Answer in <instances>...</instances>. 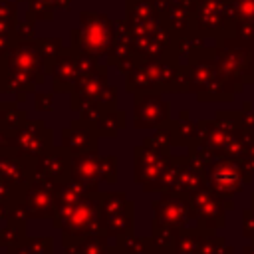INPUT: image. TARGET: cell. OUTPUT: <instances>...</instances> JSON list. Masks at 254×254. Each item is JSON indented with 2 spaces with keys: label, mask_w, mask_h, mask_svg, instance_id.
Listing matches in <instances>:
<instances>
[{
  "label": "cell",
  "mask_w": 254,
  "mask_h": 254,
  "mask_svg": "<svg viewBox=\"0 0 254 254\" xmlns=\"http://www.w3.org/2000/svg\"><path fill=\"white\" fill-rule=\"evenodd\" d=\"M123 123H125L123 113H121L119 109H111V111H107V113L95 123V129H97L99 137L113 139V137H117V131L123 127Z\"/></svg>",
  "instance_id": "4fadbf2b"
},
{
  "label": "cell",
  "mask_w": 254,
  "mask_h": 254,
  "mask_svg": "<svg viewBox=\"0 0 254 254\" xmlns=\"http://www.w3.org/2000/svg\"><path fill=\"white\" fill-rule=\"evenodd\" d=\"M129 208H133V202L127 200L125 192H119V190L103 192V216H101V218L123 214V212H127Z\"/></svg>",
  "instance_id": "8fae6325"
},
{
  "label": "cell",
  "mask_w": 254,
  "mask_h": 254,
  "mask_svg": "<svg viewBox=\"0 0 254 254\" xmlns=\"http://www.w3.org/2000/svg\"><path fill=\"white\" fill-rule=\"evenodd\" d=\"M212 181H214V183H218V185L232 183V181H234V173H232L230 169H218V171H214Z\"/></svg>",
  "instance_id": "d6986e66"
},
{
  "label": "cell",
  "mask_w": 254,
  "mask_h": 254,
  "mask_svg": "<svg viewBox=\"0 0 254 254\" xmlns=\"http://www.w3.org/2000/svg\"><path fill=\"white\" fill-rule=\"evenodd\" d=\"M12 216H16V206L10 204V202H0V224L6 222Z\"/></svg>",
  "instance_id": "ffe728a7"
},
{
  "label": "cell",
  "mask_w": 254,
  "mask_h": 254,
  "mask_svg": "<svg viewBox=\"0 0 254 254\" xmlns=\"http://www.w3.org/2000/svg\"><path fill=\"white\" fill-rule=\"evenodd\" d=\"M8 137H10V135H8V133H6V131H4V127H2V125H0V147H2V145H6V143H8Z\"/></svg>",
  "instance_id": "603a6c76"
},
{
  "label": "cell",
  "mask_w": 254,
  "mask_h": 254,
  "mask_svg": "<svg viewBox=\"0 0 254 254\" xmlns=\"http://www.w3.org/2000/svg\"><path fill=\"white\" fill-rule=\"evenodd\" d=\"M89 189H85L79 181L75 179H67L65 183L60 185V192H58V208H56V214L52 218V224L54 228H62L64 222L67 220V216L71 214L75 202L87 192Z\"/></svg>",
  "instance_id": "ba28073f"
},
{
  "label": "cell",
  "mask_w": 254,
  "mask_h": 254,
  "mask_svg": "<svg viewBox=\"0 0 254 254\" xmlns=\"http://www.w3.org/2000/svg\"><path fill=\"white\" fill-rule=\"evenodd\" d=\"M117 181V157L103 155V183L113 185Z\"/></svg>",
  "instance_id": "ac0fdd59"
},
{
  "label": "cell",
  "mask_w": 254,
  "mask_h": 254,
  "mask_svg": "<svg viewBox=\"0 0 254 254\" xmlns=\"http://www.w3.org/2000/svg\"><path fill=\"white\" fill-rule=\"evenodd\" d=\"M101 216H103V192L87 190L75 202L71 214L60 228L64 248L73 246L89 236L101 234Z\"/></svg>",
  "instance_id": "6da1fadb"
},
{
  "label": "cell",
  "mask_w": 254,
  "mask_h": 254,
  "mask_svg": "<svg viewBox=\"0 0 254 254\" xmlns=\"http://www.w3.org/2000/svg\"><path fill=\"white\" fill-rule=\"evenodd\" d=\"M24 123H26V115H24V111L16 109L14 103H2L0 105V125L4 127V131L8 135L16 133Z\"/></svg>",
  "instance_id": "5bb4252c"
},
{
  "label": "cell",
  "mask_w": 254,
  "mask_h": 254,
  "mask_svg": "<svg viewBox=\"0 0 254 254\" xmlns=\"http://www.w3.org/2000/svg\"><path fill=\"white\" fill-rule=\"evenodd\" d=\"M58 181L34 175V179L24 189V198L20 204H16V216L18 218H54L58 208V192H60Z\"/></svg>",
  "instance_id": "7a4b0ae2"
},
{
  "label": "cell",
  "mask_w": 254,
  "mask_h": 254,
  "mask_svg": "<svg viewBox=\"0 0 254 254\" xmlns=\"http://www.w3.org/2000/svg\"><path fill=\"white\" fill-rule=\"evenodd\" d=\"M24 189L26 187H16L4 179H0V202H10V204H20L24 198Z\"/></svg>",
  "instance_id": "2e32d148"
},
{
  "label": "cell",
  "mask_w": 254,
  "mask_h": 254,
  "mask_svg": "<svg viewBox=\"0 0 254 254\" xmlns=\"http://www.w3.org/2000/svg\"><path fill=\"white\" fill-rule=\"evenodd\" d=\"M101 254H115V252H113V244H111V246H109L105 252H101Z\"/></svg>",
  "instance_id": "cb8c5ba5"
},
{
  "label": "cell",
  "mask_w": 254,
  "mask_h": 254,
  "mask_svg": "<svg viewBox=\"0 0 254 254\" xmlns=\"http://www.w3.org/2000/svg\"><path fill=\"white\" fill-rule=\"evenodd\" d=\"M30 254H54V240L52 236H32L26 242Z\"/></svg>",
  "instance_id": "e0dca14e"
},
{
  "label": "cell",
  "mask_w": 254,
  "mask_h": 254,
  "mask_svg": "<svg viewBox=\"0 0 254 254\" xmlns=\"http://www.w3.org/2000/svg\"><path fill=\"white\" fill-rule=\"evenodd\" d=\"M109 240L107 236L103 234H95V236H89L73 246H65V254H101L109 248Z\"/></svg>",
  "instance_id": "7c38bea8"
},
{
  "label": "cell",
  "mask_w": 254,
  "mask_h": 254,
  "mask_svg": "<svg viewBox=\"0 0 254 254\" xmlns=\"http://www.w3.org/2000/svg\"><path fill=\"white\" fill-rule=\"evenodd\" d=\"M99 133L93 123L83 119H73L69 127L62 129V147L71 155H85L97 153L99 149Z\"/></svg>",
  "instance_id": "5b68a950"
},
{
  "label": "cell",
  "mask_w": 254,
  "mask_h": 254,
  "mask_svg": "<svg viewBox=\"0 0 254 254\" xmlns=\"http://www.w3.org/2000/svg\"><path fill=\"white\" fill-rule=\"evenodd\" d=\"M145 248H149V242L143 238H137L133 234L119 236L113 242L115 254H149V252H145Z\"/></svg>",
  "instance_id": "9a60e30c"
},
{
  "label": "cell",
  "mask_w": 254,
  "mask_h": 254,
  "mask_svg": "<svg viewBox=\"0 0 254 254\" xmlns=\"http://www.w3.org/2000/svg\"><path fill=\"white\" fill-rule=\"evenodd\" d=\"M71 179L79 181L89 190H99L97 185L103 181V155L85 153L71 157Z\"/></svg>",
  "instance_id": "52a82bcc"
},
{
  "label": "cell",
  "mask_w": 254,
  "mask_h": 254,
  "mask_svg": "<svg viewBox=\"0 0 254 254\" xmlns=\"http://www.w3.org/2000/svg\"><path fill=\"white\" fill-rule=\"evenodd\" d=\"M36 109L38 111H50L52 109V97L48 93H38V97H36Z\"/></svg>",
  "instance_id": "44dd1931"
},
{
  "label": "cell",
  "mask_w": 254,
  "mask_h": 254,
  "mask_svg": "<svg viewBox=\"0 0 254 254\" xmlns=\"http://www.w3.org/2000/svg\"><path fill=\"white\" fill-rule=\"evenodd\" d=\"M34 163L36 159L20 153L18 149L10 147V145H2L0 147V179L16 185V187H26L36 171H34Z\"/></svg>",
  "instance_id": "277c9868"
},
{
  "label": "cell",
  "mask_w": 254,
  "mask_h": 254,
  "mask_svg": "<svg viewBox=\"0 0 254 254\" xmlns=\"http://www.w3.org/2000/svg\"><path fill=\"white\" fill-rule=\"evenodd\" d=\"M71 153L65 151L62 145L60 147H52L50 151H46L44 155H40L34 163V171L40 177L58 181V183H65L67 179H71Z\"/></svg>",
  "instance_id": "8992f818"
},
{
  "label": "cell",
  "mask_w": 254,
  "mask_h": 254,
  "mask_svg": "<svg viewBox=\"0 0 254 254\" xmlns=\"http://www.w3.org/2000/svg\"><path fill=\"white\" fill-rule=\"evenodd\" d=\"M6 145L18 149L20 153L32 159H38L40 155H44L54 147V133L50 127H46L42 119H34V121L26 119V123L8 137Z\"/></svg>",
  "instance_id": "3957f363"
},
{
  "label": "cell",
  "mask_w": 254,
  "mask_h": 254,
  "mask_svg": "<svg viewBox=\"0 0 254 254\" xmlns=\"http://www.w3.org/2000/svg\"><path fill=\"white\" fill-rule=\"evenodd\" d=\"M6 254H30V250L26 248V244H22V246H18V248H12V250H8Z\"/></svg>",
  "instance_id": "7402d4cb"
},
{
  "label": "cell",
  "mask_w": 254,
  "mask_h": 254,
  "mask_svg": "<svg viewBox=\"0 0 254 254\" xmlns=\"http://www.w3.org/2000/svg\"><path fill=\"white\" fill-rule=\"evenodd\" d=\"M101 234L107 238H119V236L133 234V208L117 216L101 218Z\"/></svg>",
  "instance_id": "30bf717a"
},
{
  "label": "cell",
  "mask_w": 254,
  "mask_h": 254,
  "mask_svg": "<svg viewBox=\"0 0 254 254\" xmlns=\"http://www.w3.org/2000/svg\"><path fill=\"white\" fill-rule=\"evenodd\" d=\"M28 240L26 236V220L12 216L6 222L0 224V246L6 250L18 248Z\"/></svg>",
  "instance_id": "9c48e42d"
}]
</instances>
